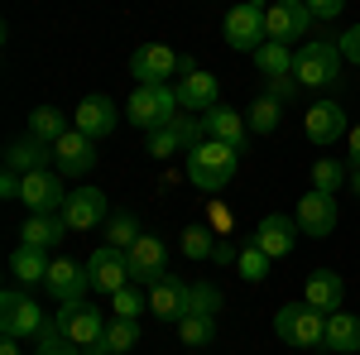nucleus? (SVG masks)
Returning a JSON list of instances; mask_svg holds the SVG:
<instances>
[{"label":"nucleus","mask_w":360,"mask_h":355,"mask_svg":"<svg viewBox=\"0 0 360 355\" xmlns=\"http://www.w3.org/2000/svg\"><path fill=\"white\" fill-rule=\"evenodd\" d=\"M351 188L360 192V164H351Z\"/></svg>","instance_id":"09e8293b"},{"label":"nucleus","mask_w":360,"mask_h":355,"mask_svg":"<svg viewBox=\"0 0 360 355\" xmlns=\"http://www.w3.org/2000/svg\"><path fill=\"white\" fill-rule=\"evenodd\" d=\"M341 183H351V168H346V164H336V159H317V164H312V188H317V192L336 197Z\"/></svg>","instance_id":"c9c22d12"},{"label":"nucleus","mask_w":360,"mask_h":355,"mask_svg":"<svg viewBox=\"0 0 360 355\" xmlns=\"http://www.w3.org/2000/svg\"><path fill=\"white\" fill-rule=\"evenodd\" d=\"M34 355H82V351H77V346H72V341L58 331V322H53V327H49L44 336H39V341H34Z\"/></svg>","instance_id":"ea45409f"},{"label":"nucleus","mask_w":360,"mask_h":355,"mask_svg":"<svg viewBox=\"0 0 360 355\" xmlns=\"http://www.w3.org/2000/svg\"><path fill=\"white\" fill-rule=\"evenodd\" d=\"M29 135L44 139V144H58V139L68 135V115L58 106H34L29 110Z\"/></svg>","instance_id":"c756f323"},{"label":"nucleus","mask_w":360,"mask_h":355,"mask_svg":"<svg viewBox=\"0 0 360 355\" xmlns=\"http://www.w3.org/2000/svg\"><path fill=\"white\" fill-rule=\"evenodd\" d=\"M44 288L53 293L58 302H82V293L91 288V278H86V264H77V259H53V269H49V278H44Z\"/></svg>","instance_id":"6ab92c4d"},{"label":"nucleus","mask_w":360,"mask_h":355,"mask_svg":"<svg viewBox=\"0 0 360 355\" xmlns=\"http://www.w3.org/2000/svg\"><path fill=\"white\" fill-rule=\"evenodd\" d=\"M207 226H212V231L226 240V231H231V212H226L221 202H212V207H207Z\"/></svg>","instance_id":"c03bdc74"},{"label":"nucleus","mask_w":360,"mask_h":355,"mask_svg":"<svg viewBox=\"0 0 360 355\" xmlns=\"http://www.w3.org/2000/svg\"><path fill=\"white\" fill-rule=\"evenodd\" d=\"M0 355H20V336H5L0 341Z\"/></svg>","instance_id":"de8ad7c7"},{"label":"nucleus","mask_w":360,"mask_h":355,"mask_svg":"<svg viewBox=\"0 0 360 355\" xmlns=\"http://www.w3.org/2000/svg\"><path fill=\"white\" fill-rule=\"evenodd\" d=\"M312 25H317V20H312L307 0H274V5L264 10V34H269L274 44H288V49H293V39H303Z\"/></svg>","instance_id":"1a4fd4ad"},{"label":"nucleus","mask_w":360,"mask_h":355,"mask_svg":"<svg viewBox=\"0 0 360 355\" xmlns=\"http://www.w3.org/2000/svg\"><path fill=\"white\" fill-rule=\"evenodd\" d=\"M183 298H188V283H178V278H168V273H159V278L149 283V312H154L159 322H178V317H183Z\"/></svg>","instance_id":"393cba45"},{"label":"nucleus","mask_w":360,"mask_h":355,"mask_svg":"<svg viewBox=\"0 0 360 355\" xmlns=\"http://www.w3.org/2000/svg\"><path fill=\"white\" fill-rule=\"evenodd\" d=\"M183 312H197V317H217V312H221V288H217V283H188Z\"/></svg>","instance_id":"f704fd0d"},{"label":"nucleus","mask_w":360,"mask_h":355,"mask_svg":"<svg viewBox=\"0 0 360 355\" xmlns=\"http://www.w3.org/2000/svg\"><path fill=\"white\" fill-rule=\"evenodd\" d=\"M144 235L139 231V221H135V212H111L106 217V245H115V250H130Z\"/></svg>","instance_id":"72a5a7b5"},{"label":"nucleus","mask_w":360,"mask_h":355,"mask_svg":"<svg viewBox=\"0 0 360 355\" xmlns=\"http://www.w3.org/2000/svg\"><path fill=\"white\" fill-rule=\"evenodd\" d=\"M264 0H240V5H231L221 20V39L226 49H236V53H255L269 34H264Z\"/></svg>","instance_id":"423d86ee"},{"label":"nucleus","mask_w":360,"mask_h":355,"mask_svg":"<svg viewBox=\"0 0 360 355\" xmlns=\"http://www.w3.org/2000/svg\"><path fill=\"white\" fill-rule=\"evenodd\" d=\"M115 101L111 96H82L77 101V115H72V130H82V135H91V139H106L115 130Z\"/></svg>","instance_id":"aec40b11"},{"label":"nucleus","mask_w":360,"mask_h":355,"mask_svg":"<svg viewBox=\"0 0 360 355\" xmlns=\"http://www.w3.org/2000/svg\"><path fill=\"white\" fill-rule=\"evenodd\" d=\"M336 49H341V58L346 63H360V25H351L341 39H336Z\"/></svg>","instance_id":"79ce46f5"},{"label":"nucleus","mask_w":360,"mask_h":355,"mask_svg":"<svg viewBox=\"0 0 360 355\" xmlns=\"http://www.w3.org/2000/svg\"><path fill=\"white\" fill-rule=\"evenodd\" d=\"M135 341H139V317H111L96 346H106L111 355H125V351H135Z\"/></svg>","instance_id":"2f4dec72"},{"label":"nucleus","mask_w":360,"mask_h":355,"mask_svg":"<svg viewBox=\"0 0 360 355\" xmlns=\"http://www.w3.org/2000/svg\"><path fill=\"white\" fill-rule=\"evenodd\" d=\"M63 235H68V221H63V217H49V212H29L25 226H20V240H25V245L49 250V254L63 245Z\"/></svg>","instance_id":"a878e982"},{"label":"nucleus","mask_w":360,"mask_h":355,"mask_svg":"<svg viewBox=\"0 0 360 355\" xmlns=\"http://www.w3.org/2000/svg\"><path fill=\"white\" fill-rule=\"evenodd\" d=\"M202 120H188V110H178L168 125H159V130H149L144 135V154H154V159H168V154H178V149H193V144H202Z\"/></svg>","instance_id":"6e6552de"},{"label":"nucleus","mask_w":360,"mask_h":355,"mask_svg":"<svg viewBox=\"0 0 360 355\" xmlns=\"http://www.w3.org/2000/svg\"><path fill=\"white\" fill-rule=\"evenodd\" d=\"M217 240H221V235H217L212 226H183V254H188V259H212V254H217Z\"/></svg>","instance_id":"e433bc0d"},{"label":"nucleus","mask_w":360,"mask_h":355,"mask_svg":"<svg viewBox=\"0 0 360 355\" xmlns=\"http://www.w3.org/2000/svg\"><path fill=\"white\" fill-rule=\"evenodd\" d=\"M307 10H312V20H317V25H332L336 15L346 10V0H307Z\"/></svg>","instance_id":"a19ab883"},{"label":"nucleus","mask_w":360,"mask_h":355,"mask_svg":"<svg viewBox=\"0 0 360 355\" xmlns=\"http://www.w3.org/2000/svg\"><path fill=\"white\" fill-rule=\"evenodd\" d=\"M173 327H178V341L197 351V346H212V336H217V317H197V312H183Z\"/></svg>","instance_id":"473e14b6"},{"label":"nucleus","mask_w":360,"mask_h":355,"mask_svg":"<svg viewBox=\"0 0 360 355\" xmlns=\"http://www.w3.org/2000/svg\"><path fill=\"white\" fill-rule=\"evenodd\" d=\"M53 164H58V173H68V178H86V173L96 168V139L82 135V130H68V135L53 144Z\"/></svg>","instance_id":"4468645a"},{"label":"nucleus","mask_w":360,"mask_h":355,"mask_svg":"<svg viewBox=\"0 0 360 355\" xmlns=\"http://www.w3.org/2000/svg\"><path fill=\"white\" fill-rule=\"evenodd\" d=\"M269 264H274V259L255 245V240L236 254V269H240V278H245V283H264V278H269Z\"/></svg>","instance_id":"4c0bfd02"},{"label":"nucleus","mask_w":360,"mask_h":355,"mask_svg":"<svg viewBox=\"0 0 360 355\" xmlns=\"http://www.w3.org/2000/svg\"><path fill=\"white\" fill-rule=\"evenodd\" d=\"M58 331H63L72 346H82V351H86V346H96V341H101L106 322H101V312L82 298V302H63V307H58Z\"/></svg>","instance_id":"9b49d317"},{"label":"nucleus","mask_w":360,"mask_h":355,"mask_svg":"<svg viewBox=\"0 0 360 355\" xmlns=\"http://www.w3.org/2000/svg\"><path fill=\"white\" fill-rule=\"evenodd\" d=\"M336 217H341V212H336V197H327V192H303V197H298V231H303V235H312V240H327V235H332L336 231Z\"/></svg>","instance_id":"ddd939ff"},{"label":"nucleus","mask_w":360,"mask_h":355,"mask_svg":"<svg viewBox=\"0 0 360 355\" xmlns=\"http://www.w3.org/2000/svg\"><path fill=\"white\" fill-rule=\"evenodd\" d=\"M125 254H130V278H135V283H144V288L164 273V259H168L164 240H159V235H149V231H144V235H139Z\"/></svg>","instance_id":"412c9836"},{"label":"nucleus","mask_w":360,"mask_h":355,"mask_svg":"<svg viewBox=\"0 0 360 355\" xmlns=\"http://www.w3.org/2000/svg\"><path fill=\"white\" fill-rule=\"evenodd\" d=\"M245 115L240 110H231V106H212L207 115H202V130H207V139H221V144H231V149H245L250 139H245Z\"/></svg>","instance_id":"5701e85b"},{"label":"nucleus","mask_w":360,"mask_h":355,"mask_svg":"<svg viewBox=\"0 0 360 355\" xmlns=\"http://www.w3.org/2000/svg\"><path fill=\"white\" fill-rule=\"evenodd\" d=\"M49 269H53V259H49V250L39 245H20L15 254H10V273H15V283H44L49 278Z\"/></svg>","instance_id":"bb28decb"},{"label":"nucleus","mask_w":360,"mask_h":355,"mask_svg":"<svg viewBox=\"0 0 360 355\" xmlns=\"http://www.w3.org/2000/svg\"><path fill=\"white\" fill-rule=\"evenodd\" d=\"M293 77L307 91H341L346 82V58L336 44H303L293 58Z\"/></svg>","instance_id":"f03ea898"},{"label":"nucleus","mask_w":360,"mask_h":355,"mask_svg":"<svg viewBox=\"0 0 360 355\" xmlns=\"http://www.w3.org/2000/svg\"><path fill=\"white\" fill-rule=\"evenodd\" d=\"M82 355H111V351H106V346H86Z\"/></svg>","instance_id":"8fccbe9b"},{"label":"nucleus","mask_w":360,"mask_h":355,"mask_svg":"<svg viewBox=\"0 0 360 355\" xmlns=\"http://www.w3.org/2000/svg\"><path fill=\"white\" fill-rule=\"evenodd\" d=\"M53 164V144H44V139H10L5 144V168H15V173H39V168Z\"/></svg>","instance_id":"b1692460"},{"label":"nucleus","mask_w":360,"mask_h":355,"mask_svg":"<svg viewBox=\"0 0 360 355\" xmlns=\"http://www.w3.org/2000/svg\"><path fill=\"white\" fill-rule=\"evenodd\" d=\"M269 96H278V101H293L298 96V77L288 72V77H269V86H264Z\"/></svg>","instance_id":"37998d69"},{"label":"nucleus","mask_w":360,"mask_h":355,"mask_svg":"<svg viewBox=\"0 0 360 355\" xmlns=\"http://www.w3.org/2000/svg\"><path fill=\"white\" fill-rule=\"evenodd\" d=\"M86 278H91V288L96 293H120L125 283H135L130 278V254L115 245H101L86 254Z\"/></svg>","instance_id":"9d476101"},{"label":"nucleus","mask_w":360,"mask_h":355,"mask_svg":"<svg viewBox=\"0 0 360 355\" xmlns=\"http://www.w3.org/2000/svg\"><path fill=\"white\" fill-rule=\"evenodd\" d=\"M130 72H135V86H144V82H168V77L193 72V58H178L168 44H139L135 53H130Z\"/></svg>","instance_id":"0eeeda50"},{"label":"nucleus","mask_w":360,"mask_h":355,"mask_svg":"<svg viewBox=\"0 0 360 355\" xmlns=\"http://www.w3.org/2000/svg\"><path fill=\"white\" fill-rule=\"evenodd\" d=\"M240 168V149H231L221 139H202L188 149V183L202 192H221Z\"/></svg>","instance_id":"f257e3e1"},{"label":"nucleus","mask_w":360,"mask_h":355,"mask_svg":"<svg viewBox=\"0 0 360 355\" xmlns=\"http://www.w3.org/2000/svg\"><path fill=\"white\" fill-rule=\"evenodd\" d=\"M298 221L283 217V212H269V217H259V226H255V245L264 250L269 259H283V254H293V245H298Z\"/></svg>","instance_id":"2eb2a0df"},{"label":"nucleus","mask_w":360,"mask_h":355,"mask_svg":"<svg viewBox=\"0 0 360 355\" xmlns=\"http://www.w3.org/2000/svg\"><path fill=\"white\" fill-rule=\"evenodd\" d=\"M20 202L29 212H49V217H63L68 207V192H63V178L53 168H39V173H25V188H20Z\"/></svg>","instance_id":"f8f14e48"},{"label":"nucleus","mask_w":360,"mask_h":355,"mask_svg":"<svg viewBox=\"0 0 360 355\" xmlns=\"http://www.w3.org/2000/svg\"><path fill=\"white\" fill-rule=\"evenodd\" d=\"M274 331L283 346H298V351H312L327 341V312H317L312 302H283L274 312Z\"/></svg>","instance_id":"7ed1b4c3"},{"label":"nucleus","mask_w":360,"mask_h":355,"mask_svg":"<svg viewBox=\"0 0 360 355\" xmlns=\"http://www.w3.org/2000/svg\"><path fill=\"white\" fill-rule=\"evenodd\" d=\"M293 49L288 44H274V39H264L259 49H255V67H259V77L269 82V77H288L293 72Z\"/></svg>","instance_id":"c85d7f7f"},{"label":"nucleus","mask_w":360,"mask_h":355,"mask_svg":"<svg viewBox=\"0 0 360 355\" xmlns=\"http://www.w3.org/2000/svg\"><path fill=\"white\" fill-rule=\"evenodd\" d=\"M63 221H68V231H91V226H101V221H106V192L91 188V183H82L77 192H68Z\"/></svg>","instance_id":"f3484780"},{"label":"nucleus","mask_w":360,"mask_h":355,"mask_svg":"<svg viewBox=\"0 0 360 355\" xmlns=\"http://www.w3.org/2000/svg\"><path fill=\"white\" fill-rule=\"evenodd\" d=\"M341 298H346V283H341V273L336 269H312L303 283V302H312L317 312H341Z\"/></svg>","instance_id":"4be33fe9"},{"label":"nucleus","mask_w":360,"mask_h":355,"mask_svg":"<svg viewBox=\"0 0 360 355\" xmlns=\"http://www.w3.org/2000/svg\"><path fill=\"white\" fill-rule=\"evenodd\" d=\"M346 149H351V164H360V125H351V135H346Z\"/></svg>","instance_id":"49530a36"},{"label":"nucleus","mask_w":360,"mask_h":355,"mask_svg":"<svg viewBox=\"0 0 360 355\" xmlns=\"http://www.w3.org/2000/svg\"><path fill=\"white\" fill-rule=\"evenodd\" d=\"M303 130L312 144H336V139L351 135V125H346V110H341V101H312L303 115Z\"/></svg>","instance_id":"dca6fc26"},{"label":"nucleus","mask_w":360,"mask_h":355,"mask_svg":"<svg viewBox=\"0 0 360 355\" xmlns=\"http://www.w3.org/2000/svg\"><path fill=\"white\" fill-rule=\"evenodd\" d=\"M49 327H53V322L44 317V307H39L34 298H25V293H20V283H10V288L0 293V331H5V336L39 341Z\"/></svg>","instance_id":"39448f33"},{"label":"nucleus","mask_w":360,"mask_h":355,"mask_svg":"<svg viewBox=\"0 0 360 355\" xmlns=\"http://www.w3.org/2000/svg\"><path fill=\"white\" fill-rule=\"evenodd\" d=\"M178 110H183V101H178V86H168V82H144V86H135V96L125 101L130 125H139L144 135H149V130H159V125H168Z\"/></svg>","instance_id":"20e7f679"},{"label":"nucleus","mask_w":360,"mask_h":355,"mask_svg":"<svg viewBox=\"0 0 360 355\" xmlns=\"http://www.w3.org/2000/svg\"><path fill=\"white\" fill-rule=\"evenodd\" d=\"M327 351L336 355H356L360 351V317L356 312H332L327 317V341H322Z\"/></svg>","instance_id":"cd10ccee"},{"label":"nucleus","mask_w":360,"mask_h":355,"mask_svg":"<svg viewBox=\"0 0 360 355\" xmlns=\"http://www.w3.org/2000/svg\"><path fill=\"white\" fill-rule=\"evenodd\" d=\"M111 307H115V317H139L149 307V288L144 283H125L120 293H111Z\"/></svg>","instance_id":"58836bf2"},{"label":"nucleus","mask_w":360,"mask_h":355,"mask_svg":"<svg viewBox=\"0 0 360 355\" xmlns=\"http://www.w3.org/2000/svg\"><path fill=\"white\" fill-rule=\"evenodd\" d=\"M178 101H183V110L207 115L212 106H221V82H217L207 67H193V72L178 77Z\"/></svg>","instance_id":"a211bd4d"},{"label":"nucleus","mask_w":360,"mask_h":355,"mask_svg":"<svg viewBox=\"0 0 360 355\" xmlns=\"http://www.w3.org/2000/svg\"><path fill=\"white\" fill-rule=\"evenodd\" d=\"M236 254H240L236 245H226V240H217V254H212V259H217V264H236Z\"/></svg>","instance_id":"a18cd8bd"},{"label":"nucleus","mask_w":360,"mask_h":355,"mask_svg":"<svg viewBox=\"0 0 360 355\" xmlns=\"http://www.w3.org/2000/svg\"><path fill=\"white\" fill-rule=\"evenodd\" d=\"M250 130H255V135H274L278 130V120H283V101H278V96H269V91H259V96H255V101H250Z\"/></svg>","instance_id":"7c9ffc66"}]
</instances>
